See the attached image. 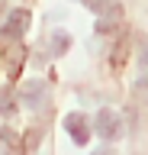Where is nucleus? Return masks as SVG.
<instances>
[{
  "instance_id": "nucleus-1",
  "label": "nucleus",
  "mask_w": 148,
  "mask_h": 155,
  "mask_svg": "<svg viewBox=\"0 0 148 155\" xmlns=\"http://www.w3.org/2000/svg\"><path fill=\"white\" fill-rule=\"evenodd\" d=\"M97 133L103 136V139H119V136H122V120H119L109 107H103L97 113Z\"/></svg>"
},
{
  "instance_id": "nucleus-2",
  "label": "nucleus",
  "mask_w": 148,
  "mask_h": 155,
  "mask_svg": "<svg viewBox=\"0 0 148 155\" xmlns=\"http://www.w3.org/2000/svg\"><path fill=\"white\" fill-rule=\"evenodd\" d=\"M65 126H68L71 139H74L77 145H87V139H90V123H87V116H84V113H71L68 120H65Z\"/></svg>"
},
{
  "instance_id": "nucleus-3",
  "label": "nucleus",
  "mask_w": 148,
  "mask_h": 155,
  "mask_svg": "<svg viewBox=\"0 0 148 155\" xmlns=\"http://www.w3.org/2000/svg\"><path fill=\"white\" fill-rule=\"evenodd\" d=\"M29 26V10H13L10 16H7V26H3V36L7 39H20Z\"/></svg>"
},
{
  "instance_id": "nucleus-4",
  "label": "nucleus",
  "mask_w": 148,
  "mask_h": 155,
  "mask_svg": "<svg viewBox=\"0 0 148 155\" xmlns=\"http://www.w3.org/2000/svg\"><path fill=\"white\" fill-rule=\"evenodd\" d=\"M49 97V84L45 81H29L23 87V104L26 107H42V100Z\"/></svg>"
},
{
  "instance_id": "nucleus-5",
  "label": "nucleus",
  "mask_w": 148,
  "mask_h": 155,
  "mask_svg": "<svg viewBox=\"0 0 148 155\" xmlns=\"http://www.w3.org/2000/svg\"><path fill=\"white\" fill-rule=\"evenodd\" d=\"M93 13H119V7L113 3V0H84Z\"/></svg>"
},
{
  "instance_id": "nucleus-6",
  "label": "nucleus",
  "mask_w": 148,
  "mask_h": 155,
  "mask_svg": "<svg viewBox=\"0 0 148 155\" xmlns=\"http://www.w3.org/2000/svg\"><path fill=\"white\" fill-rule=\"evenodd\" d=\"M68 45H71V36H68V32H55V36H52V48H55V55H61Z\"/></svg>"
},
{
  "instance_id": "nucleus-7",
  "label": "nucleus",
  "mask_w": 148,
  "mask_h": 155,
  "mask_svg": "<svg viewBox=\"0 0 148 155\" xmlns=\"http://www.w3.org/2000/svg\"><path fill=\"white\" fill-rule=\"evenodd\" d=\"M13 110V94L10 87H0V113H10Z\"/></svg>"
},
{
  "instance_id": "nucleus-8",
  "label": "nucleus",
  "mask_w": 148,
  "mask_h": 155,
  "mask_svg": "<svg viewBox=\"0 0 148 155\" xmlns=\"http://www.w3.org/2000/svg\"><path fill=\"white\" fill-rule=\"evenodd\" d=\"M0 149H3V152L16 149V136H13L10 129H0Z\"/></svg>"
},
{
  "instance_id": "nucleus-9",
  "label": "nucleus",
  "mask_w": 148,
  "mask_h": 155,
  "mask_svg": "<svg viewBox=\"0 0 148 155\" xmlns=\"http://www.w3.org/2000/svg\"><path fill=\"white\" fill-rule=\"evenodd\" d=\"M135 94H138V100H145V104H148V74L135 81Z\"/></svg>"
},
{
  "instance_id": "nucleus-10",
  "label": "nucleus",
  "mask_w": 148,
  "mask_h": 155,
  "mask_svg": "<svg viewBox=\"0 0 148 155\" xmlns=\"http://www.w3.org/2000/svg\"><path fill=\"white\" fill-rule=\"evenodd\" d=\"M97 155H116V152H109V149H100V152Z\"/></svg>"
}]
</instances>
